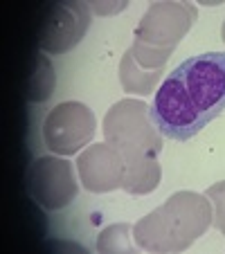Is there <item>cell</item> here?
<instances>
[{"label":"cell","mask_w":225,"mask_h":254,"mask_svg":"<svg viewBox=\"0 0 225 254\" xmlns=\"http://www.w3.org/2000/svg\"><path fill=\"white\" fill-rule=\"evenodd\" d=\"M225 111V52L182 61L162 81L149 106L160 135L187 142Z\"/></svg>","instance_id":"1"},{"label":"cell","mask_w":225,"mask_h":254,"mask_svg":"<svg viewBox=\"0 0 225 254\" xmlns=\"http://www.w3.org/2000/svg\"><path fill=\"white\" fill-rule=\"evenodd\" d=\"M92 20L90 5L86 2H52L45 9L39 29V48L48 54H66L83 41Z\"/></svg>","instance_id":"7"},{"label":"cell","mask_w":225,"mask_h":254,"mask_svg":"<svg viewBox=\"0 0 225 254\" xmlns=\"http://www.w3.org/2000/svg\"><path fill=\"white\" fill-rule=\"evenodd\" d=\"M97 130L95 113L81 101H63L45 115L43 139L52 153L75 155L90 144Z\"/></svg>","instance_id":"5"},{"label":"cell","mask_w":225,"mask_h":254,"mask_svg":"<svg viewBox=\"0 0 225 254\" xmlns=\"http://www.w3.org/2000/svg\"><path fill=\"white\" fill-rule=\"evenodd\" d=\"M214 207V227L225 236V180L212 185L205 193Z\"/></svg>","instance_id":"12"},{"label":"cell","mask_w":225,"mask_h":254,"mask_svg":"<svg viewBox=\"0 0 225 254\" xmlns=\"http://www.w3.org/2000/svg\"><path fill=\"white\" fill-rule=\"evenodd\" d=\"M97 250L106 254H135L133 225L131 223H115L108 225L97 239Z\"/></svg>","instance_id":"11"},{"label":"cell","mask_w":225,"mask_h":254,"mask_svg":"<svg viewBox=\"0 0 225 254\" xmlns=\"http://www.w3.org/2000/svg\"><path fill=\"white\" fill-rule=\"evenodd\" d=\"M54 86H57V74H54L52 61L45 54L36 57V67L27 79V99L29 101H48L54 95Z\"/></svg>","instance_id":"10"},{"label":"cell","mask_w":225,"mask_h":254,"mask_svg":"<svg viewBox=\"0 0 225 254\" xmlns=\"http://www.w3.org/2000/svg\"><path fill=\"white\" fill-rule=\"evenodd\" d=\"M164 70H155V72H147L133 61L129 52L124 54L120 63V81H122V88L126 92H138V95H149L153 90V86L160 81V74Z\"/></svg>","instance_id":"9"},{"label":"cell","mask_w":225,"mask_h":254,"mask_svg":"<svg viewBox=\"0 0 225 254\" xmlns=\"http://www.w3.org/2000/svg\"><path fill=\"white\" fill-rule=\"evenodd\" d=\"M198 9L189 2H153L135 27V41L129 54L142 70H164V63L182 41Z\"/></svg>","instance_id":"4"},{"label":"cell","mask_w":225,"mask_h":254,"mask_svg":"<svg viewBox=\"0 0 225 254\" xmlns=\"http://www.w3.org/2000/svg\"><path fill=\"white\" fill-rule=\"evenodd\" d=\"M221 36H223V43H225V20H223V27H221Z\"/></svg>","instance_id":"14"},{"label":"cell","mask_w":225,"mask_h":254,"mask_svg":"<svg viewBox=\"0 0 225 254\" xmlns=\"http://www.w3.org/2000/svg\"><path fill=\"white\" fill-rule=\"evenodd\" d=\"M214 223V209L207 196L176 191L151 214L133 225V241L147 252H185Z\"/></svg>","instance_id":"3"},{"label":"cell","mask_w":225,"mask_h":254,"mask_svg":"<svg viewBox=\"0 0 225 254\" xmlns=\"http://www.w3.org/2000/svg\"><path fill=\"white\" fill-rule=\"evenodd\" d=\"M81 187L92 193H106L124 185L126 162L120 151L110 144H92L79 153L77 158Z\"/></svg>","instance_id":"8"},{"label":"cell","mask_w":225,"mask_h":254,"mask_svg":"<svg viewBox=\"0 0 225 254\" xmlns=\"http://www.w3.org/2000/svg\"><path fill=\"white\" fill-rule=\"evenodd\" d=\"M126 9V2H120V5H101V2H90V11H97V14H113V11H122Z\"/></svg>","instance_id":"13"},{"label":"cell","mask_w":225,"mask_h":254,"mask_svg":"<svg viewBox=\"0 0 225 254\" xmlns=\"http://www.w3.org/2000/svg\"><path fill=\"white\" fill-rule=\"evenodd\" d=\"M27 191L45 211L66 209L79 193L72 162L59 155H41L27 169Z\"/></svg>","instance_id":"6"},{"label":"cell","mask_w":225,"mask_h":254,"mask_svg":"<svg viewBox=\"0 0 225 254\" xmlns=\"http://www.w3.org/2000/svg\"><path fill=\"white\" fill-rule=\"evenodd\" d=\"M101 128L106 144L120 151L126 162L122 189L133 196L151 193L162 178V169L158 164L162 137L149 117V106L138 99L117 101L106 113Z\"/></svg>","instance_id":"2"}]
</instances>
